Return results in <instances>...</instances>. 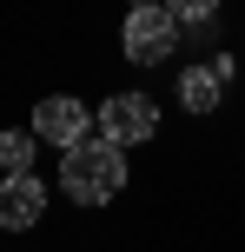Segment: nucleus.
Returning <instances> with one entry per match:
<instances>
[{"label": "nucleus", "mask_w": 245, "mask_h": 252, "mask_svg": "<svg viewBox=\"0 0 245 252\" xmlns=\"http://www.w3.org/2000/svg\"><path fill=\"white\" fill-rule=\"evenodd\" d=\"M86 126H93V113H86L80 100H66V93H53V100L33 106V133L47 139V146H80Z\"/></svg>", "instance_id": "nucleus-4"}, {"label": "nucleus", "mask_w": 245, "mask_h": 252, "mask_svg": "<svg viewBox=\"0 0 245 252\" xmlns=\"http://www.w3.org/2000/svg\"><path fill=\"white\" fill-rule=\"evenodd\" d=\"M93 126H100L106 139H119V146H139V139L159 133V106L146 100V93H106V106L93 113Z\"/></svg>", "instance_id": "nucleus-3"}, {"label": "nucleus", "mask_w": 245, "mask_h": 252, "mask_svg": "<svg viewBox=\"0 0 245 252\" xmlns=\"http://www.w3.org/2000/svg\"><path fill=\"white\" fill-rule=\"evenodd\" d=\"M60 186H66V199H80V206H100V199H113L119 186H126V146L119 139H80V146H66V159H60Z\"/></svg>", "instance_id": "nucleus-1"}, {"label": "nucleus", "mask_w": 245, "mask_h": 252, "mask_svg": "<svg viewBox=\"0 0 245 252\" xmlns=\"http://www.w3.org/2000/svg\"><path fill=\"white\" fill-rule=\"evenodd\" d=\"M40 213H47V186H40L33 173H7L0 179V226L7 232L40 226Z\"/></svg>", "instance_id": "nucleus-5"}, {"label": "nucleus", "mask_w": 245, "mask_h": 252, "mask_svg": "<svg viewBox=\"0 0 245 252\" xmlns=\"http://www.w3.org/2000/svg\"><path fill=\"white\" fill-rule=\"evenodd\" d=\"M219 87H225V80L212 73V60H206V66H186V80H179V106H186V113H212V106H219Z\"/></svg>", "instance_id": "nucleus-6"}, {"label": "nucleus", "mask_w": 245, "mask_h": 252, "mask_svg": "<svg viewBox=\"0 0 245 252\" xmlns=\"http://www.w3.org/2000/svg\"><path fill=\"white\" fill-rule=\"evenodd\" d=\"M119 40H126V60L133 66H159L172 47H179V13H172L166 0H159V7H133Z\"/></svg>", "instance_id": "nucleus-2"}, {"label": "nucleus", "mask_w": 245, "mask_h": 252, "mask_svg": "<svg viewBox=\"0 0 245 252\" xmlns=\"http://www.w3.org/2000/svg\"><path fill=\"white\" fill-rule=\"evenodd\" d=\"M133 7H159V0H133Z\"/></svg>", "instance_id": "nucleus-9"}, {"label": "nucleus", "mask_w": 245, "mask_h": 252, "mask_svg": "<svg viewBox=\"0 0 245 252\" xmlns=\"http://www.w3.org/2000/svg\"><path fill=\"white\" fill-rule=\"evenodd\" d=\"M40 133H0V173H33Z\"/></svg>", "instance_id": "nucleus-7"}, {"label": "nucleus", "mask_w": 245, "mask_h": 252, "mask_svg": "<svg viewBox=\"0 0 245 252\" xmlns=\"http://www.w3.org/2000/svg\"><path fill=\"white\" fill-rule=\"evenodd\" d=\"M172 13H179V27H206L212 13H219V0H166Z\"/></svg>", "instance_id": "nucleus-8"}]
</instances>
